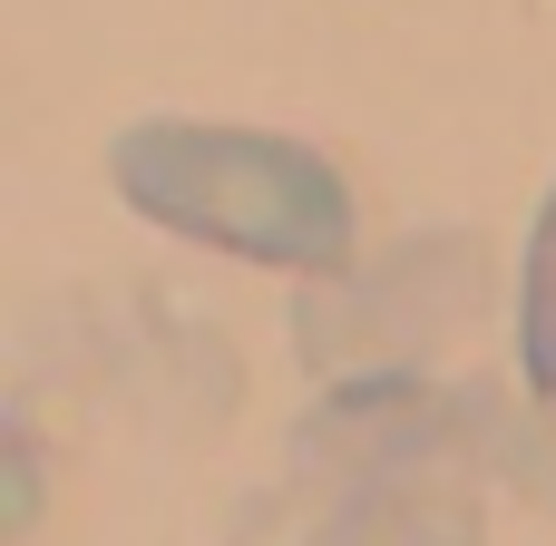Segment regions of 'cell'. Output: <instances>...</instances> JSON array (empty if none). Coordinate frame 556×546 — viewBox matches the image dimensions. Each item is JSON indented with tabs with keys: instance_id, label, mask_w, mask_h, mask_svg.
Wrapping results in <instances>:
<instances>
[{
	"instance_id": "obj_1",
	"label": "cell",
	"mask_w": 556,
	"mask_h": 546,
	"mask_svg": "<svg viewBox=\"0 0 556 546\" xmlns=\"http://www.w3.org/2000/svg\"><path fill=\"white\" fill-rule=\"evenodd\" d=\"M117 195L235 264H274L303 283L352 274V186L323 147L274 127H215V117H137L108 147Z\"/></svg>"
},
{
	"instance_id": "obj_2",
	"label": "cell",
	"mask_w": 556,
	"mask_h": 546,
	"mask_svg": "<svg viewBox=\"0 0 556 546\" xmlns=\"http://www.w3.org/2000/svg\"><path fill=\"white\" fill-rule=\"evenodd\" d=\"M479 303H489V254L469 234H410L381 264L303 283L293 352L332 391L342 381H420V361H440L459 332H479Z\"/></svg>"
},
{
	"instance_id": "obj_3",
	"label": "cell",
	"mask_w": 556,
	"mask_h": 546,
	"mask_svg": "<svg viewBox=\"0 0 556 546\" xmlns=\"http://www.w3.org/2000/svg\"><path fill=\"white\" fill-rule=\"evenodd\" d=\"M489 449H498L489 391H450V381H342L293 430V459L332 498L371 479H410V469H479Z\"/></svg>"
},
{
	"instance_id": "obj_4",
	"label": "cell",
	"mask_w": 556,
	"mask_h": 546,
	"mask_svg": "<svg viewBox=\"0 0 556 546\" xmlns=\"http://www.w3.org/2000/svg\"><path fill=\"white\" fill-rule=\"evenodd\" d=\"M479 469H410V479H371L342 488L303 546H479Z\"/></svg>"
},
{
	"instance_id": "obj_5",
	"label": "cell",
	"mask_w": 556,
	"mask_h": 546,
	"mask_svg": "<svg viewBox=\"0 0 556 546\" xmlns=\"http://www.w3.org/2000/svg\"><path fill=\"white\" fill-rule=\"evenodd\" d=\"M518 352H528V391L556 410V186L528 225V264H518Z\"/></svg>"
}]
</instances>
